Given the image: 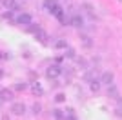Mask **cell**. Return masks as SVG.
Listing matches in <instances>:
<instances>
[{"label": "cell", "mask_w": 122, "mask_h": 120, "mask_svg": "<svg viewBox=\"0 0 122 120\" xmlns=\"http://www.w3.org/2000/svg\"><path fill=\"white\" fill-rule=\"evenodd\" d=\"M46 7H47V11H49L53 16H56V18L60 20L62 24H67L66 16H64V9H62L58 4H55V2H46Z\"/></svg>", "instance_id": "1"}, {"label": "cell", "mask_w": 122, "mask_h": 120, "mask_svg": "<svg viewBox=\"0 0 122 120\" xmlns=\"http://www.w3.org/2000/svg\"><path fill=\"white\" fill-rule=\"evenodd\" d=\"M62 75V67L60 65H49L46 69V76L49 80H55V78H58V76Z\"/></svg>", "instance_id": "2"}, {"label": "cell", "mask_w": 122, "mask_h": 120, "mask_svg": "<svg viewBox=\"0 0 122 120\" xmlns=\"http://www.w3.org/2000/svg\"><path fill=\"white\" fill-rule=\"evenodd\" d=\"M11 113L15 116H22L25 113V105L22 104V102H15V104L11 105Z\"/></svg>", "instance_id": "3"}, {"label": "cell", "mask_w": 122, "mask_h": 120, "mask_svg": "<svg viewBox=\"0 0 122 120\" xmlns=\"http://www.w3.org/2000/svg\"><path fill=\"white\" fill-rule=\"evenodd\" d=\"M16 24H20V25H29L31 22H33V18H31V15H27V13H20V15L15 18Z\"/></svg>", "instance_id": "4"}, {"label": "cell", "mask_w": 122, "mask_h": 120, "mask_svg": "<svg viewBox=\"0 0 122 120\" xmlns=\"http://www.w3.org/2000/svg\"><path fill=\"white\" fill-rule=\"evenodd\" d=\"M4 7L9 11H16L18 9V4H16V0H4Z\"/></svg>", "instance_id": "5"}, {"label": "cell", "mask_w": 122, "mask_h": 120, "mask_svg": "<svg viewBox=\"0 0 122 120\" xmlns=\"http://www.w3.org/2000/svg\"><path fill=\"white\" fill-rule=\"evenodd\" d=\"M102 82H104V84H113V73L111 71H106V73H104V75H102Z\"/></svg>", "instance_id": "6"}, {"label": "cell", "mask_w": 122, "mask_h": 120, "mask_svg": "<svg viewBox=\"0 0 122 120\" xmlns=\"http://www.w3.org/2000/svg\"><path fill=\"white\" fill-rule=\"evenodd\" d=\"M71 24L75 25V27H82V25H84V18H82V16H78V15H75L71 18Z\"/></svg>", "instance_id": "7"}, {"label": "cell", "mask_w": 122, "mask_h": 120, "mask_svg": "<svg viewBox=\"0 0 122 120\" xmlns=\"http://www.w3.org/2000/svg\"><path fill=\"white\" fill-rule=\"evenodd\" d=\"M0 93H2V96H0L2 100H13V96H15L13 91H9V89H2Z\"/></svg>", "instance_id": "8"}, {"label": "cell", "mask_w": 122, "mask_h": 120, "mask_svg": "<svg viewBox=\"0 0 122 120\" xmlns=\"http://www.w3.org/2000/svg\"><path fill=\"white\" fill-rule=\"evenodd\" d=\"M53 116H55V118H66V111L55 109V111H53Z\"/></svg>", "instance_id": "9"}, {"label": "cell", "mask_w": 122, "mask_h": 120, "mask_svg": "<svg viewBox=\"0 0 122 120\" xmlns=\"http://www.w3.org/2000/svg\"><path fill=\"white\" fill-rule=\"evenodd\" d=\"M91 84H89V87H91V91H98L100 89V82L98 80H89Z\"/></svg>", "instance_id": "10"}, {"label": "cell", "mask_w": 122, "mask_h": 120, "mask_svg": "<svg viewBox=\"0 0 122 120\" xmlns=\"http://www.w3.org/2000/svg\"><path fill=\"white\" fill-rule=\"evenodd\" d=\"M33 91H35L36 95H42V87L38 84H33Z\"/></svg>", "instance_id": "11"}, {"label": "cell", "mask_w": 122, "mask_h": 120, "mask_svg": "<svg viewBox=\"0 0 122 120\" xmlns=\"http://www.w3.org/2000/svg\"><path fill=\"white\" fill-rule=\"evenodd\" d=\"M33 113H35V115H36V113H40V105H38V104L33 105Z\"/></svg>", "instance_id": "12"}, {"label": "cell", "mask_w": 122, "mask_h": 120, "mask_svg": "<svg viewBox=\"0 0 122 120\" xmlns=\"http://www.w3.org/2000/svg\"><path fill=\"white\" fill-rule=\"evenodd\" d=\"M55 100H56V102H62V100H64V95H56Z\"/></svg>", "instance_id": "13"}, {"label": "cell", "mask_w": 122, "mask_h": 120, "mask_svg": "<svg viewBox=\"0 0 122 120\" xmlns=\"http://www.w3.org/2000/svg\"><path fill=\"white\" fill-rule=\"evenodd\" d=\"M24 87H25V84H16L15 85V89H24Z\"/></svg>", "instance_id": "14"}, {"label": "cell", "mask_w": 122, "mask_h": 120, "mask_svg": "<svg viewBox=\"0 0 122 120\" xmlns=\"http://www.w3.org/2000/svg\"><path fill=\"white\" fill-rule=\"evenodd\" d=\"M4 58H7V55H5V53H0V60H4Z\"/></svg>", "instance_id": "15"}]
</instances>
